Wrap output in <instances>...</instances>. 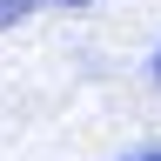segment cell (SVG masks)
I'll list each match as a JSON object with an SVG mask.
<instances>
[{
  "label": "cell",
  "instance_id": "cell-4",
  "mask_svg": "<svg viewBox=\"0 0 161 161\" xmlns=\"http://www.w3.org/2000/svg\"><path fill=\"white\" fill-rule=\"evenodd\" d=\"M154 80H161V54H154Z\"/></svg>",
  "mask_w": 161,
  "mask_h": 161
},
{
  "label": "cell",
  "instance_id": "cell-1",
  "mask_svg": "<svg viewBox=\"0 0 161 161\" xmlns=\"http://www.w3.org/2000/svg\"><path fill=\"white\" fill-rule=\"evenodd\" d=\"M27 14H34V0H0V34H7V27H20Z\"/></svg>",
  "mask_w": 161,
  "mask_h": 161
},
{
  "label": "cell",
  "instance_id": "cell-3",
  "mask_svg": "<svg viewBox=\"0 0 161 161\" xmlns=\"http://www.w3.org/2000/svg\"><path fill=\"white\" fill-rule=\"evenodd\" d=\"M60 7H87V0H60Z\"/></svg>",
  "mask_w": 161,
  "mask_h": 161
},
{
  "label": "cell",
  "instance_id": "cell-2",
  "mask_svg": "<svg viewBox=\"0 0 161 161\" xmlns=\"http://www.w3.org/2000/svg\"><path fill=\"white\" fill-rule=\"evenodd\" d=\"M128 161H161V148H134V154H128Z\"/></svg>",
  "mask_w": 161,
  "mask_h": 161
}]
</instances>
